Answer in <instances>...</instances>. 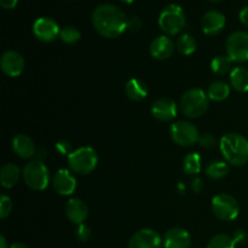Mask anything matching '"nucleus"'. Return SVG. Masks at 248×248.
<instances>
[{"instance_id": "f704fd0d", "label": "nucleus", "mask_w": 248, "mask_h": 248, "mask_svg": "<svg viewBox=\"0 0 248 248\" xmlns=\"http://www.w3.org/2000/svg\"><path fill=\"white\" fill-rule=\"evenodd\" d=\"M17 2L18 0H0V6L5 10H11L16 6Z\"/></svg>"}, {"instance_id": "0eeeda50", "label": "nucleus", "mask_w": 248, "mask_h": 248, "mask_svg": "<svg viewBox=\"0 0 248 248\" xmlns=\"http://www.w3.org/2000/svg\"><path fill=\"white\" fill-rule=\"evenodd\" d=\"M228 57L236 63H244L248 61V33L236 31L230 34L225 41Z\"/></svg>"}, {"instance_id": "1a4fd4ad", "label": "nucleus", "mask_w": 248, "mask_h": 248, "mask_svg": "<svg viewBox=\"0 0 248 248\" xmlns=\"http://www.w3.org/2000/svg\"><path fill=\"white\" fill-rule=\"evenodd\" d=\"M171 137L181 147H190L199 142V130L189 121H177L171 125Z\"/></svg>"}, {"instance_id": "39448f33", "label": "nucleus", "mask_w": 248, "mask_h": 248, "mask_svg": "<svg viewBox=\"0 0 248 248\" xmlns=\"http://www.w3.org/2000/svg\"><path fill=\"white\" fill-rule=\"evenodd\" d=\"M159 26L167 35H177L186 27L184 10L177 4H170L159 16Z\"/></svg>"}, {"instance_id": "a19ab883", "label": "nucleus", "mask_w": 248, "mask_h": 248, "mask_svg": "<svg viewBox=\"0 0 248 248\" xmlns=\"http://www.w3.org/2000/svg\"><path fill=\"white\" fill-rule=\"evenodd\" d=\"M120 1L125 2V4H131V2H133V1H135V0H120Z\"/></svg>"}, {"instance_id": "f257e3e1", "label": "nucleus", "mask_w": 248, "mask_h": 248, "mask_svg": "<svg viewBox=\"0 0 248 248\" xmlns=\"http://www.w3.org/2000/svg\"><path fill=\"white\" fill-rule=\"evenodd\" d=\"M127 22L125 12L114 4H101L92 12V24L104 38H119L127 29Z\"/></svg>"}, {"instance_id": "72a5a7b5", "label": "nucleus", "mask_w": 248, "mask_h": 248, "mask_svg": "<svg viewBox=\"0 0 248 248\" xmlns=\"http://www.w3.org/2000/svg\"><path fill=\"white\" fill-rule=\"evenodd\" d=\"M140 27H142V21H140V17H131L127 22V29L130 31H140Z\"/></svg>"}, {"instance_id": "4be33fe9", "label": "nucleus", "mask_w": 248, "mask_h": 248, "mask_svg": "<svg viewBox=\"0 0 248 248\" xmlns=\"http://www.w3.org/2000/svg\"><path fill=\"white\" fill-rule=\"evenodd\" d=\"M230 85L237 92H248V69L236 67L230 72Z\"/></svg>"}, {"instance_id": "cd10ccee", "label": "nucleus", "mask_w": 248, "mask_h": 248, "mask_svg": "<svg viewBox=\"0 0 248 248\" xmlns=\"http://www.w3.org/2000/svg\"><path fill=\"white\" fill-rule=\"evenodd\" d=\"M235 246L236 241L234 237L227 234H218L210 240L207 248H235Z\"/></svg>"}, {"instance_id": "dca6fc26", "label": "nucleus", "mask_w": 248, "mask_h": 248, "mask_svg": "<svg viewBox=\"0 0 248 248\" xmlns=\"http://www.w3.org/2000/svg\"><path fill=\"white\" fill-rule=\"evenodd\" d=\"M191 245V236L186 229L179 227L171 228L164 236L165 248H189Z\"/></svg>"}, {"instance_id": "c9c22d12", "label": "nucleus", "mask_w": 248, "mask_h": 248, "mask_svg": "<svg viewBox=\"0 0 248 248\" xmlns=\"http://www.w3.org/2000/svg\"><path fill=\"white\" fill-rule=\"evenodd\" d=\"M239 18H240V21L245 24V26L248 27V6L242 7L241 11H240V14H239Z\"/></svg>"}, {"instance_id": "9b49d317", "label": "nucleus", "mask_w": 248, "mask_h": 248, "mask_svg": "<svg viewBox=\"0 0 248 248\" xmlns=\"http://www.w3.org/2000/svg\"><path fill=\"white\" fill-rule=\"evenodd\" d=\"M164 240L153 229H140L132 235L128 248H162Z\"/></svg>"}, {"instance_id": "4c0bfd02", "label": "nucleus", "mask_w": 248, "mask_h": 248, "mask_svg": "<svg viewBox=\"0 0 248 248\" xmlns=\"http://www.w3.org/2000/svg\"><path fill=\"white\" fill-rule=\"evenodd\" d=\"M191 188H193V190L195 191V193H200L201 190H202V183H201V179L200 178H194L193 181H191Z\"/></svg>"}, {"instance_id": "ea45409f", "label": "nucleus", "mask_w": 248, "mask_h": 248, "mask_svg": "<svg viewBox=\"0 0 248 248\" xmlns=\"http://www.w3.org/2000/svg\"><path fill=\"white\" fill-rule=\"evenodd\" d=\"M10 248H28L26 244H23V242H15V244H12Z\"/></svg>"}, {"instance_id": "79ce46f5", "label": "nucleus", "mask_w": 248, "mask_h": 248, "mask_svg": "<svg viewBox=\"0 0 248 248\" xmlns=\"http://www.w3.org/2000/svg\"><path fill=\"white\" fill-rule=\"evenodd\" d=\"M210 1H213V2H220V1H223V0H210Z\"/></svg>"}, {"instance_id": "9d476101", "label": "nucleus", "mask_w": 248, "mask_h": 248, "mask_svg": "<svg viewBox=\"0 0 248 248\" xmlns=\"http://www.w3.org/2000/svg\"><path fill=\"white\" fill-rule=\"evenodd\" d=\"M33 33L43 43H52L60 36L61 29L57 22L50 17H40L33 24Z\"/></svg>"}, {"instance_id": "423d86ee", "label": "nucleus", "mask_w": 248, "mask_h": 248, "mask_svg": "<svg viewBox=\"0 0 248 248\" xmlns=\"http://www.w3.org/2000/svg\"><path fill=\"white\" fill-rule=\"evenodd\" d=\"M22 174L24 183L33 190H45L50 183V172L40 160L28 162L24 166Z\"/></svg>"}, {"instance_id": "bb28decb", "label": "nucleus", "mask_w": 248, "mask_h": 248, "mask_svg": "<svg viewBox=\"0 0 248 248\" xmlns=\"http://www.w3.org/2000/svg\"><path fill=\"white\" fill-rule=\"evenodd\" d=\"M183 170L188 174H196L201 171V156L198 153H190L183 160Z\"/></svg>"}, {"instance_id": "e433bc0d", "label": "nucleus", "mask_w": 248, "mask_h": 248, "mask_svg": "<svg viewBox=\"0 0 248 248\" xmlns=\"http://www.w3.org/2000/svg\"><path fill=\"white\" fill-rule=\"evenodd\" d=\"M234 240L236 241V244H240V242H245V240H246L247 235L246 232H244V230H237L236 232L234 234Z\"/></svg>"}, {"instance_id": "a211bd4d", "label": "nucleus", "mask_w": 248, "mask_h": 248, "mask_svg": "<svg viewBox=\"0 0 248 248\" xmlns=\"http://www.w3.org/2000/svg\"><path fill=\"white\" fill-rule=\"evenodd\" d=\"M65 216L74 224H84L89 216V207L80 199H70L65 205Z\"/></svg>"}, {"instance_id": "b1692460", "label": "nucleus", "mask_w": 248, "mask_h": 248, "mask_svg": "<svg viewBox=\"0 0 248 248\" xmlns=\"http://www.w3.org/2000/svg\"><path fill=\"white\" fill-rule=\"evenodd\" d=\"M205 171L211 179H222L229 173V166L224 161H212L206 166Z\"/></svg>"}, {"instance_id": "58836bf2", "label": "nucleus", "mask_w": 248, "mask_h": 248, "mask_svg": "<svg viewBox=\"0 0 248 248\" xmlns=\"http://www.w3.org/2000/svg\"><path fill=\"white\" fill-rule=\"evenodd\" d=\"M0 248H10V246H7V241L4 235L0 236Z\"/></svg>"}, {"instance_id": "2f4dec72", "label": "nucleus", "mask_w": 248, "mask_h": 248, "mask_svg": "<svg viewBox=\"0 0 248 248\" xmlns=\"http://www.w3.org/2000/svg\"><path fill=\"white\" fill-rule=\"evenodd\" d=\"M77 237H78V239H79L81 242L89 241L90 237H91V230H90V228L87 227V225H85V224L78 225Z\"/></svg>"}, {"instance_id": "473e14b6", "label": "nucleus", "mask_w": 248, "mask_h": 248, "mask_svg": "<svg viewBox=\"0 0 248 248\" xmlns=\"http://www.w3.org/2000/svg\"><path fill=\"white\" fill-rule=\"evenodd\" d=\"M56 149H57L58 153H61L62 155H69L70 153L73 152L72 145H70V143L67 142V140H60V142H57Z\"/></svg>"}, {"instance_id": "5701e85b", "label": "nucleus", "mask_w": 248, "mask_h": 248, "mask_svg": "<svg viewBox=\"0 0 248 248\" xmlns=\"http://www.w3.org/2000/svg\"><path fill=\"white\" fill-rule=\"evenodd\" d=\"M230 94V86L224 81H213L207 89L208 98L216 102H222L227 99Z\"/></svg>"}, {"instance_id": "c85d7f7f", "label": "nucleus", "mask_w": 248, "mask_h": 248, "mask_svg": "<svg viewBox=\"0 0 248 248\" xmlns=\"http://www.w3.org/2000/svg\"><path fill=\"white\" fill-rule=\"evenodd\" d=\"M60 38L63 43L72 45V44L78 43V41L80 40V38H81V34H80L79 29H77L75 27L68 26V27H64V28L61 29Z\"/></svg>"}, {"instance_id": "6ab92c4d", "label": "nucleus", "mask_w": 248, "mask_h": 248, "mask_svg": "<svg viewBox=\"0 0 248 248\" xmlns=\"http://www.w3.org/2000/svg\"><path fill=\"white\" fill-rule=\"evenodd\" d=\"M12 149L22 159H29L36 153L35 143L27 135H17L12 140Z\"/></svg>"}, {"instance_id": "20e7f679", "label": "nucleus", "mask_w": 248, "mask_h": 248, "mask_svg": "<svg viewBox=\"0 0 248 248\" xmlns=\"http://www.w3.org/2000/svg\"><path fill=\"white\" fill-rule=\"evenodd\" d=\"M68 165L75 173L89 174L98 165V155L91 147H81L68 155Z\"/></svg>"}, {"instance_id": "ddd939ff", "label": "nucleus", "mask_w": 248, "mask_h": 248, "mask_svg": "<svg viewBox=\"0 0 248 248\" xmlns=\"http://www.w3.org/2000/svg\"><path fill=\"white\" fill-rule=\"evenodd\" d=\"M225 22L227 19L223 12L218 10H211L203 15L201 19V28L203 33L207 35H217L224 29Z\"/></svg>"}, {"instance_id": "7ed1b4c3", "label": "nucleus", "mask_w": 248, "mask_h": 248, "mask_svg": "<svg viewBox=\"0 0 248 248\" xmlns=\"http://www.w3.org/2000/svg\"><path fill=\"white\" fill-rule=\"evenodd\" d=\"M208 99L210 98L203 90L190 89L184 92L182 96L179 108L182 113L188 118H200L207 111L208 104H210Z\"/></svg>"}, {"instance_id": "f3484780", "label": "nucleus", "mask_w": 248, "mask_h": 248, "mask_svg": "<svg viewBox=\"0 0 248 248\" xmlns=\"http://www.w3.org/2000/svg\"><path fill=\"white\" fill-rule=\"evenodd\" d=\"M150 55L160 61H165L172 56L174 51V43L167 35H160L150 43Z\"/></svg>"}, {"instance_id": "f03ea898", "label": "nucleus", "mask_w": 248, "mask_h": 248, "mask_svg": "<svg viewBox=\"0 0 248 248\" xmlns=\"http://www.w3.org/2000/svg\"><path fill=\"white\" fill-rule=\"evenodd\" d=\"M219 149L225 161L232 166H242L248 162V140L239 133H227L219 142Z\"/></svg>"}, {"instance_id": "2eb2a0df", "label": "nucleus", "mask_w": 248, "mask_h": 248, "mask_svg": "<svg viewBox=\"0 0 248 248\" xmlns=\"http://www.w3.org/2000/svg\"><path fill=\"white\" fill-rule=\"evenodd\" d=\"M178 113L176 102L171 98H159L154 102L152 107V114L159 121H171L173 120Z\"/></svg>"}, {"instance_id": "c756f323", "label": "nucleus", "mask_w": 248, "mask_h": 248, "mask_svg": "<svg viewBox=\"0 0 248 248\" xmlns=\"http://www.w3.org/2000/svg\"><path fill=\"white\" fill-rule=\"evenodd\" d=\"M12 211V201L11 199L7 195L2 194L0 196V218L5 219L6 217H9L10 213Z\"/></svg>"}, {"instance_id": "412c9836", "label": "nucleus", "mask_w": 248, "mask_h": 248, "mask_svg": "<svg viewBox=\"0 0 248 248\" xmlns=\"http://www.w3.org/2000/svg\"><path fill=\"white\" fill-rule=\"evenodd\" d=\"M21 177V170L15 164H6L0 170V182L4 188H12L16 186Z\"/></svg>"}, {"instance_id": "4468645a", "label": "nucleus", "mask_w": 248, "mask_h": 248, "mask_svg": "<svg viewBox=\"0 0 248 248\" xmlns=\"http://www.w3.org/2000/svg\"><path fill=\"white\" fill-rule=\"evenodd\" d=\"M53 188H55L56 193L60 195L68 196L72 195L77 189V179L73 176L72 172L68 170H58L53 176Z\"/></svg>"}, {"instance_id": "393cba45", "label": "nucleus", "mask_w": 248, "mask_h": 248, "mask_svg": "<svg viewBox=\"0 0 248 248\" xmlns=\"http://www.w3.org/2000/svg\"><path fill=\"white\" fill-rule=\"evenodd\" d=\"M196 40L194 39V36H191L190 34H183L178 38L176 43V47L182 55L189 56L193 52H195L196 50Z\"/></svg>"}, {"instance_id": "a878e982", "label": "nucleus", "mask_w": 248, "mask_h": 248, "mask_svg": "<svg viewBox=\"0 0 248 248\" xmlns=\"http://www.w3.org/2000/svg\"><path fill=\"white\" fill-rule=\"evenodd\" d=\"M232 62L228 56H217L211 62V69L217 75H225L232 69Z\"/></svg>"}, {"instance_id": "aec40b11", "label": "nucleus", "mask_w": 248, "mask_h": 248, "mask_svg": "<svg viewBox=\"0 0 248 248\" xmlns=\"http://www.w3.org/2000/svg\"><path fill=\"white\" fill-rule=\"evenodd\" d=\"M125 93L131 101L140 102L148 96V86L143 80L132 78L126 82Z\"/></svg>"}, {"instance_id": "7c9ffc66", "label": "nucleus", "mask_w": 248, "mask_h": 248, "mask_svg": "<svg viewBox=\"0 0 248 248\" xmlns=\"http://www.w3.org/2000/svg\"><path fill=\"white\" fill-rule=\"evenodd\" d=\"M199 143L201 144V147L206 148V149H212V148H215L218 144L217 138L212 133H205V135L200 136Z\"/></svg>"}, {"instance_id": "6e6552de", "label": "nucleus", "mask_w": 248, "mask_h": 248, "mask_svg": "<svg viewBox=\"0 0 248 248\" xmlns=\"http://www.w3.org/2000/svg\"><path fill=\"white\" fill-rule=\"evenodd\" d=\"M212 211L218 219L229 222L239 216L240 206L229 194H218L212 199Z\"/></svg>"}, {"instance_id": "f8f14e48", "label": "nucleus", "mask_w": 248, "mask_h": 248, "mask_svg": "<svg viewBox=\"0 0 248 248\" xmlns=\"http://www.w3.org/2000/svg\"><path fill=\"white\" fill-rule=\"evenodd\" d=\"M24 58L17 51H6L2 53L1 60H0V67L4 74L10 78H16L22 74L24 70Z\"/></svg>"}]
</instances>
